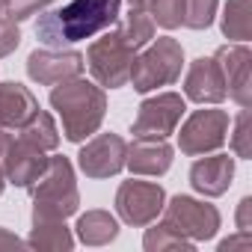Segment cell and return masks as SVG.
I'll return each instance as SVG.
<instances>
[{
    "label": "cell",
    "mask_w": 252,
    "mask_h": 252,
    "mask_svg": "<svg viewBox=\"0 0 252 252\" xmlns=\"http://www.w3.org/2000/svg\"><path fill=\"white\" fill-rule=\"evenodd\" d=\"M122 15V0H71L57 12H45L36 21V36L48 48H63L71 42L92 39L95 33L113 27Z\"/></svg>",
    "instance_id": "1"
},
{
    "label": "cell",
    "mask_w": 252,
    "mask_h": 252,
    "mask_svg": "<svg viewBox=\"0 0 252 252\" xmlns=\"http://www.w3.org/2000/svg\"><path fill=\"white\" fill-rule=\"evenodd\" d=\"M125 166L134 175H163L172 166V146L166 140H134L125 155Z\"/></svg>",
    "instance_id": "16"
},
{
    "label": "cell",
    "mask_w": 252,
    "mask_h": 252,
    "mask_svg": "<svg viewBox=\"0 0 252 252\" xmlns=\"http://www.w3.org/2000/svg\"><path fill=\"white\" fill-rule=\"evenodd\" d=\"M184 95L196 104L225 101V80L214 57H199L196 63H190V71L184 77Z\"/></svg>",
    "instance_id": "13"
},
{
    "label": "cell",
    "mask_w": 252,
    "mask_h": 252,
    "mask_svg": "<svg viewBox=\"0 0 252 252\" xmlns=\"http://www.w3.org/2000/svg\"><path fill=\"white\" fill-rule=\"evenodd\" d=\"M18 246H27L21 237H15V234H9L6 228H0V249H18Z\"/></svg>",
    "instance_id": "31"
},
{
    "label": "cell",
    "mask_w": 252,
    "mask_h": 252,
    "mask_svg": "<svg viewBox=\"0 0 252 252\" xmlns=\"http://www.w3.org/2000/svg\"><path fill=\"white\" fill-rule=\"evenodd\" d=\"M184 110L187 104L178 92H160L155 98H146L134 119V140H166L169 134H175Z\"/></svg>",
    "instance_id": "7"
},
{
    "label": "cell",
    "mask_w": 252,
    "mask_h": 252,
    "mask_svg": "<svg viewBox=\"0 0 252 252\" xmlns=\"http://www.w3.org/2000/svg\"><path fill=\"white\" fill-rule=\"evenodd\" d=\"M149 15L163 30H175L184 21V0H152V3H149Z\"/></svg>",
    "instance_id": "24"
},
{
    "label": "cell",
    "mask_w": 252,
    "mask_h": 252,
    "mask_svg": "<svg viewBox=\"0 0 252 252\" xmlns=\"http://www.w3.org/2000/svg\"><path fill=\"white\" fill-rule=\"evenodd\" d=\"M163 222L184 234L187 240H211L220 228V211L214 205H205L193 196H175L169 205H163Z\"/></svg>",
    "instance_id": "6"
},
{
    "label": "cell",
    "mask_w": 252,
    "mask_h": 252,
    "mask_svg": "<svg viewBox=\"0 0 252 252\" xmlns=\"http://www.w3.org/2000/svg\"><path fill=\"white\" fill-rule=\"evenodd\" d=\"M0 18H3V0H0Z\"/></svg>",
    "instance_id": "34"
},
{
    "label": "cell",
    "mask_w": 252,
    "mask_h": 252,
    "mask_svg": "<svg viewBox=\"0 0 252 252\" xmlns=\"http://www.w3.org/2000/svg\"><path fill=\"white\" fill-rule=\"evenodd\" d=\"M249 107L240 110L237 122H234V134H231V149L237 158H252V143H249Z\"/></svg>",
    "instance_id": "27"
},
{
    "label": "cell",
    "mask_w": 252,
    "mask_h": 252,
    "mask_svg": "<svg viewBox=\"0 0 252 252\" xmlns=\"http://www.w3.org/2000/svg\"><path fill=\"white\" fill-rule=\"evenodd\" d=\"M222 80H225V95H231L240 107L252 104V54L246 45H222L214 54Z\"/></svg>",
    "instance_id": "11"
},
{
    "label": "cell",
    "mask_w": 252,
    "mask_h": 252,
    "mask_svg": "<svg viewBox=\"0 0 252 252\" xmlns=\"http://www.w3.org/2000/svg\"><path fill=\"white\" fill-rule=\"evenodd\" d=\"M48 166V158L42 149L24 143V140H12L6 160H3V175L15 184V187H30Z\"/></svg>",
    "instance_id": "14"
},
{
    "label": "cell",
    "mask_w": 252,
    "mask_h": 252,
    "mask_svg": "<svg viewBox=\"0 0 252 252\" xmlns=\"http://www.w3.org/2000/svg\"><path fill=\"white\" fill-rule=\"evenodd\" d=\"M27 246H33V249H71L74 246V237L65 228V220L33 222V231H30Z\"/></svg>",
    "instance_id": "22"
},
{
    "label": "cell",
    "mask_w": 252,
    "mask_h": 252,
    "mask_svg": "<svg viewBox=\"0 0 252 252\" xmlns=\"http://www.w3.org/2000/svg\"><path fill=\"white\" fill-rule=\"evenodd\" d=\"M228 134V113L225 110H196L178 134V149L190 158L217 152Z\"/></svg>",
    "instance_id": "8"
},
{
    "label": "cell",
    "mask_w": 252,
    "mask_h": 252,
    "mask_svg": "<svg viewBox=\"0 0 252 252\" xmlns=\"http://www.w3.org/2000/svg\"><path fill=\"white\" fill-rule=\"evenodd\" d=\"M119 234V222L110 211H86L77 220V237L86 246H104Z\"/></svg>",
    "instance_id": "18"
},
{
    "label": "cell",
    "mask_w": 252,
    "mask_h": 252,
    "mask_svg": "<svg viewBox=\"0 0 252 252\" xmlns=\"http://www.w3.org/2000/svg\"><path fill=\"white\" fill-rule=\"evenodd\" d=\"M21 45V30L15 21L0 18V57H9L15 48Z\"/></svg>",
    "instance_id": "28"
},
{
    "label": "cell",
    "mask_w": 252,
    "mask_h": 252,
    "mask_svg": "<svg viewBox=\"0 0 252 252\" xmlns=\"http://www.w3.org/2000/svg\"><path fill=\"white\" fill-rule=\"evenodd\" d=\"M36 110H39V101L27 86H21L15 80L0 83V128L18 131Z\"/></svg>",
    "instance_id": "17"
},
{
    "label": "cell",
    "mask_w": 252,
    "mask_h": 252,
    "mask_svg": "<svg viewBox=\"0 0 252 252\" xmlns=\"http://www.w3.org/2000/svg\"><path fill=\"white\" fill-rule=\"evenodd\" d=\"M86 57L77 51H33L27 57V74L42 86H57L63 80L80 77Z\"/></svg>",
    "instance_id": "12"
},
{
    "label": "cell",
    "mask_w": 252,
    "mask_h": 252,
    "mask_svg": "<svg viewBox=\"0 0 252 252\" xmlns=\"http://www.w3.org/2000/svg\"><path fill=\"white\" fill-rule=\"evenodd\" d=\"M181 65H184V48L175 39L163 36V39H155L149 51L134 57L128 83H134L137 92H152L158 86L175 83L181 77Z\"/></svg>",
    "instance_id": "4"
},
{
    "label": "cell",
    "mask_w": 252,
    "mask_h": 252,
    "mask_svg": "<svg viewBox=\"0 0 252 252\" xmlns=\"http://www.w3.org/2000/svg\"><path fill=\"white\" fill-rule=\"evenodd\" d=\"M237 231H252V199L246 196L243 202H240V208H237Z\"/></svg>",
    "instance_id": "29"
},
{
    "label": "cell",
    "mask_w": 252,
    "mask_h": 252,
    "mask_svg": "<svg viewBox=\"0 0 252 252\" xmlns=\"http://www.w3.org/2000/svg\"><path fill=\"white\" fill-rule=\"evenodd\" d=\"M234 249H252V237L246 231H237V237H225L220 243V252H234Z\"/></svg>",
    "instance_id": "30"
},
{
    "label": "cell",
    "mask_w": 252,
    "mask_h": 252,
    "mask_svg": "<svg viewBox=\"0 0 252 252\" xmlns=\"http://www.w3.org/2000/svg\"><path fill=\"white\" fill-rule=\"evenodd\" d=\"M217 15V0H184V27L190 30H205L211 27Z\"/></svg>",
    "instance_id": "25"
},
{
    "label": "cell",
    "mask_w": 252,
    "mask_h": 252,
    "mask_svg": "<svg viewBox=\"0 0 252 252\" xmlns=\"http://www.w3.org/2000/svg\"><path fill=\"white\" fill-rule=\"evenodd\" d=\"M3 184H6V175H3V166H0V193H3Z\"/></svg>",
    "instance_id": "33"
},
{
    "label": "cell",
    "mask_w": 252,
    "mask_h": 252,
    "mask_svg": "<svg viewBox=\"0 0 252 252\" xmlns=\"http://www.w3.org/2000/svg\"><path fill=\"white\" fill-rule=\"evenodd\" d=\"M27 190L33 196V222L65 220L80 205V193H77V184H74V169H71L68 158H63V155L48 158L45 172Z\"/></svg>",
    "instance_id": "3"
},
{
    "label": "cell",
    "mask_w": 252,
    "mask_h": 252,
    "mask_svg": "<svg viewBox=\"0 0 252 252\" xmlns=\"http://www.w3.org/2000/svg\"><path fill=\"white\" fill-rule=\"evenodd\" d=\"M146 249L149 252H163V249H193V240H187L184 234H178L175 228H169L166 222H160V225H155V228H149L146 231Z\"/></svg>",
    "instance_id": "23"
},
{
    "label": "cell",
    "mask_w": 252,
    "mask_h": 252,
    "mask_svg": "<svg viewBox=\"0 0 252 252\" xmlns=\"http://www.w3.org/2000/svg\"><path fill=\"white\" fill-rule=\"evenodd\" d=\"M125 155H128V143L119 134H98L80 149L77 163L86 178H110L125 169Z\"/></svg>",
    "instance_id": "10"
},
{
    "label": "cell",
    "mask_w": 252,
    "mask_h": 252,
    "mask_svg": "<svg viewBox=\"0 0 252 252\" xmlns=\"http://www.w3.org/2000/svg\"><path fill=\"white\" fill-rule=\"evenodd\" d=\"M116 30L122 33V39L128 42L134 51L146 48L152 39H155V21L146 9H131L122 21H116Z\"/></svg>",
    "instance_id": "20"
},
{
    "label": "cell",
    "mask_w": 252,
    "mask_h": 252,
    "mask_svg": "<svg viewBox=\"0 0 252 252\" xmlns=\"http://www.w3.org/2000/svg\"><path fill=\"white\" fill-rule=\"evenodd\" d=\"M54 0H3V18L9 21H24V18H33L39 15L45 6H51Z\"/></svg>",
    "instance_id": "26"
},
{
    "label": "cell",
    "mask_w": 252,
    "mask_h": 252,
    "mask_svg": "<svg viewBox=\"0 0 252 252\" xmlns=\"http://www.w3.org/2000/svg\"><path fill=\"white\" fill-rule=\"evenodd\" d=\"M18 140H24V143H30V146H36V149H42V152H54L57 146H60V134H57V125H54V119L48 116V113H42V110H36L21 128H18Z\"/></svg>",
    "instance_id": "19"
},
{
    "label": "cell",
    "mask_w": 252,
    "mask_h": 252,
    "mask_svg": "<svg viewBox=\"0 0 252 252\" xmlns=\"http://www.w3.org/2000/svg\"><path fill=\"white\" fill-rule=\"evenodd\" d=\"M166 205V193L155 181H125L116 190V211L128 225H149Z\"/></svg>",
    "instance_id": "9"
},
{
    "label": "cell",
    "mask_w": 252,
    "mask_h": 252,
    "mask_svg": "<svg viewBox=\"0 0 252 252\" xmlns=\"http://www.w3.org/2000/svg\"><path fill=\"white\" fill-rule=\"evenodd\" d=\"M51 107L60 113L63 119V131L71 143H83L86 137H92L107 113V95L101 86L83 80V77H71L54 86L51 92Z\"/></svg>",
    "instance_id": "2"
},
{
    "label": "cell",
    "mask_w": 252,
    "mask_h": 252,
    "mask_svg": "<svg viewBox=\"0 0 252 252\" xmlns=\"http://www.w3.org/2000/svg\"><path fill=\"white\" fill-rule=\"evenodd\" d=\"M231 178H234V158H228V155L202 158L190 169V184L202 196H222L231 187Z\"/></svg>",
    "instance_id": "15"
},
{
    "label": "cell",
    "mask_w": 252,
    "mask_h": 252,
    "mask_svg": "<svg viewBox=\"0 0 252 252\" xmlns=\"http://www.w3.org/2000/svg\"><path fill=\"white\" fill-rule=\"evenodd\" d=\"M222 33L234 42L252 36V0H228L222 12Z\"/></svg>",
    "instance_id": "21"
},
{
    "label": "cell",
    "mask_w": 252,
    "mask_h": 252,
    "mask_svg": "<svg viewBox=\"0 0 252 252\" xmlns=\"http://www.w3.org/2000/svg\"><path fill=\"white\" fill-rule=\"evenodd\" d=\"M137 51L122 39V33L113 27L107 36L95 39L86 51V65L92 71V77L101 83V86H110V89H119L128 83L131 77V63H134Z\"/></svg>",
    "instance_id": "5"
},
{
    "label": "cell",
    "mask_w": 252,
    "mask_h": 252,
    "mask_svg": "<svg viewBox=\"0 0 252 252\" xmlns=\"http://www.w3.org/2000/svg\"><path fill=\"white\" fill-rule=\"evenodd\" d=\"M12 140H15V137H12L6 128H0V166H3V160H6V152H9Z\"/></svg>",
    "instance_id": "32"
}]
</instances>
